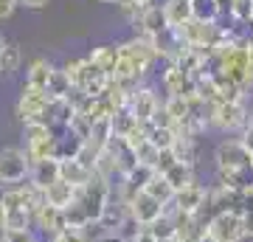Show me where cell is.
Returning <instances> with one entry per match:
<instances>
[{"instance_id":"f35d334b","label":"cell","mask_w":253,"mask_h":242,"mask_svg":"<svg viewBox=\"0 0 253 242\" xmlns=\"http://www.w3.org/2000/svg\"><path fill=\"white\" fill-rule=\"evenodd\" d=\"M239 141L245 144V149H251L253 152V124H248L242 133H239Z\"/></svg>"},{"instance_id":"f907efd6","label":"cell","mask_w":253,"mask_h":242,"mask_svg":"<svg viewBox=\"0 0 253 242\" xmlns=\"http://www.w3.org/2000/svg\"><path fill=\"white\" fill-rule=\"evenodd\" d=\"M101 3H118V0H101Z\"/></svg>"},{"instance_id":"4dcf8cb0","label":"cell","mask_w":253,"mask_h":242,"mask_svg":"<svg viewBox=\"0 0 253 242\" xmlns=\"http://www.w3.org/2000/svg\"><path fill=\"white\" fill-rule=\"evenodd\" d=\"M135 155H138V163H144V166H158V158H161V149L155 146L152 141H144L141 146L135 149Z\"/></svg>"},{"instance_id":"cb8c5ba5","label":"cell","mask_w":253,"mask_h":242,"mask_svg":"<svg viewBox=\"0 0 253 242\" xmlns=\"http://www.w3.org/2000/svg\"><path fill=\"white\" fill-rule=\"evenodd\" d=\"M71 90H73V82H71V76L65 73V68H54L51 82H48V93H51V99H68Z\"/></svg>"},{"instance_id":"e575fe53","label":"cell","mask_w":253,"mask_h":242,"mask_svg":"<svg viewBox=\"0 0 253 242\" xmlns=\"http://www.w3.org/2000/svg\"><path fill=\"white\" fill-rule=\"evenodd\" d=\"M3 242H40L34 237V228H23V231H3Z\"/></svg>"},{"instance_id":"9a60e30c","label":"cell","mask_w":253,"mask_h":242,"mask_svg":"<svg viewBox=\"0 0 253 242\" xmlns=\"http://www.w3.org/2000/svg\"><path fill=\"white\" fill-rule=\"evenodd\" d=\"M217 186L231 189V192H248V189H253V166L231 169V172H217Z\"/></svg>"},{"instance_id":"7402d4cb","label":"cell","mask_w":253,"mask_h":242,"mask_svg":"<svg viewBox=\"0 0 253 242\" xmlns=\"http://www.w3.org/2000/svg\"><path fill=\"white\" fill-rule=\"evenodd\" d=\"M20 62H23V51H20V45L6 43L3 48H0V76H3V73H6V76L17 73Z\"/></svg>"},{"instance_id":"f546056e","label":"cell","mask_w":253,"mask_h":242,"mask_svg":"<svg viewBox=\"0 0 253 242\" xmlns=\"http://www.w3.org/2000/svg\"><path fill=\"white\" fill-rule=\"evenodd\" d=\"M34 225V217L28 208H17V211H9V223H6V231H23V228H31Z\"/></svg>"},{"instance_id":"5bb4252c","label":"cell","mask_w":253,"mask_h":242,"mask_svg":"<svg viewBox=\"0 0 253 242\" xmlns=\"http://www.w3.org/2000/svg\"><path fill=\"white\" fill-rule=\"evenodd\" d=\"M93 175L96 172H90L87 166H82L76 158H59V180H65V183L82 189L93 180Z\"/></svg>"},{"instance_id":"c3c4849f","label":"cell","mask_w":253,"mask_h":242,"mask_svg":"<svg viewBox=\"0 0 253 242\" xmlns=\"http://www.w3.org/2000/svg\"><path fill=\"white\" fill-rule=\"evenodd\" d=\"M45 242H62V240H59V237H54V240H45Z\"/></svg>"},{"instance_id":"f5cc1de1","label":"cell","mask_w":253,"mask_h":242,"mask_svg":"<svg viewBox=\"0 0 253 242\" xmlns=\"http://www.w3.org/2000/svg\"><path fill=\"white\" fill-rule=\"evenodd\" d=\"M251 26H253V11H251Z\"/></svg>"},{"instance_id":"ac0fdd59","label":"cell","mask_w":253,"mask_h":242,"mask_svg":"<svg viewBox=\"0 0 253 242\" xmlns=\"http://www.w3.org/2000/svg\"><path fill=\"white\" fill-rule=\"evenodd\" d=\"M76 192H79L76 186L65 183V180H56V183H51V186L45 189V203L54 206V208H68V206H73Z\"/></svg>"},{"instance_id":"2e32d148","label":"cell","mask_w":253,"mask_h":242,"mask_svg":"<svg viewBox=\"0 0 253 242\" xmlns=\"http://www.w3.org/2000/svg\"><path fill=\"white\" fill-rule=\"evenodd\" d=\"M28 180H31L37 189H42V192H45L51 183H56V180H59V158H51V161L34 163V166H31V175H28Z\"/></svg>"},{"instance_id":"7c38bea8","label":"cell","mask_w":253,"mask_h":242,"mask_svg":"<svg viewBox=\"0 0 253 242\" xmlns=\"http://www.w3.org/2000/svg\"><path fill=\"white\" fill-rule=\"evenodd\" d=\"M126 208H129V217H132V220H138L144 228H149V225H152L155 220H158V217L166 211V208H163L155 197H149L146 192H138L135 200H132Z\"/></svg>"},{"instance_id":"bcb514c9","label":"cell","mask_w":253,"mask_h":242,"mask_svg":"<svg viewBox=\"0 0 253 242\" xmlns=\"http://www.w3.org/2000/svg\"><path fill=\"white\" fill-rule=\"evenodd\" d=\"M248 124H253V107H251V113H248Z\"/></svg>"},{"instance_id":"8fae6325","label":"cell","mask_w":253,"mask_h":242,"mask_svg":"<svg viewBox=\"0 0 253 242\" xmlns=\"http://www.w3.org/2000/svg\"><path fill=\"white\" fill-rule=\"evenodd\" d=\"M208 203V189L200 186V183H191V186L180 189L174 194V203L172 208L174 211H183V214H200Z\"/></svg>"},{"instance_id":"3957f363","label":"cell","mask_w":253,"mask_h":242,"mask_svg":"<svg viewBox=\"0 0 253 242\" xmlns=\"http://www.w3.org/2000/svg\"><path fill=\"white\" fill-rule=\"evenodd\" d=\"M248 113L245 101H217L211 104V116H208V127L219 130V133H231V130H245L248 127Z\"/></svg>"},{"instance_id":"60d3db41","label":"cell","mask_w":253,"mask_h":242,"mask_svg":"<svg viewBox=\"0 0 253 242\" xmlns=\"http://www.w3.org/2000/svg\"><path fill=\"white\" fill-rule=\"evenodd\" d=\"M96 242H124V237H121L118 231H104Z\"/></svg>"},{"instance_id":"74e56055","label":"cell","mask_w":253,"mask_h":242,"mask_svg":"<svg viewBox=\"0 0 253 242\" xmlns=\"http://www.w3.org/2000/svg\"><path fill=\"white\" fill-rule=\"evenodd\" d=\"M17 6H20L17 0H0V20H9Z\"/></svg>"},{"instance_id":"277c9868","label":"cell","mask_w":253,"mask_h":242,"mask_svg":"<svg viewBox=\"0 0 253 242\" xmlns=\"http://www.w3.org/2000/svg\"><path fill=\"white\" fill-rule=\"evenodd\" d=\"M31 175V161L28 155L17 146H6L0 149V186H14L23 183Z\"/></svg>"},{"instance_id":"f6af8a7d","label":"cell","mask_w":253,"mask_h":242,"mask_svg":"<svg viewBox=\"0 0 253 242\" xmlns=\"http://www.w3.org/2000/svg\"><path fill=\"white\" fill-rule=\"evenodd\" d=\"M135 3H141V6H152V0H135Z\"/></svg>"},{"instance_id":"681fc988","label":"cell","mask_w":253,"mask_h":242,"mask_svg":"<svg viewBox=\"0 0 253 242\" xmlns=\"http://www.w3.org/2000/svg\"><path fill=\"white\" fill-rule=\"evenodd\" d=\"M3 189H6V186H0V203H3Z\"/></svg>"},{"instance_id":"ee69618b","label":"cell","mask_w":253,"mask_h":242,"mask_svg":"<svg viewBox=\"0 0 253 242\" xmlns=\"http://www.w3.org/2000/svg\"><path fill=\"white\" fill-rule=\"evenodd\" d=\"M248 59H251V68H253V37L248 40Z\"/></svg>"},{"instance_id":"44dd1931","label":"cell","mask_w":253,"mask_h":242,"mask_svg":"<svg viewBox=\"0 0 253 242\" xmlns=\"http://www.w3.org/2000/svg\"><path fill=\"white\" fill-rule=\"evenodd\" d=\"M191 17L200 23H217L222 17L219 0H191Z\"/></svg>"},{"instance_id":"836d02e7","label":"cell","mask_w":253,"mask_h":242,"mask_svg":"<svg viewBox=\"0 0 253 242\" xmlns=\"http://www.w3.org/2000/svg\"><path fill=\"white\" fill-rule=\"evenodd\" d=\"M242 220H245V231H248V237H253V189H248V192H242Z\"/></svg>"},{"instance_id":"7dc6e473","label":"cell","mask_w":253,"mask_h":242,"mask_svg":"<svg viewBox=\"0 0 253 242\" xmlns=\"http://www.w3.org/2000/svg\"><path fill=\"white\" fill-rule=\"evenodd\" d=\"M203 242H217V240H214V237H206V240H203Z\"/></svg>"},{"instance_id":"30bf717a","label":"cell","mask_w":253,"mask_h":242,"mask_svg":"<svg viewBox=\"0 0 253 242\" xmlns=\"http://www.w3.org/2000/svg\"><path fill=\"white\" fill-rule=\"evenodd\" d=\"M161 107H163V104H161V99H158V93H155L152 88H144V85H141V88L129 96V107H126V110H129L141 124H149L152 116Z\"/></svg>"},{"instance_id":"4316f807","label":"cell","mask_w":253,"mask_h":242,"mask_svg":"<svg viewBox=\"0 0 253 242\" xmlns=\"http://www.w3.org/2000/svg\"><path fill=\"white\" fill-rule=\"evenodd\" d=\"M110 124H113V135H118V138H126V135L132 133L141 121H138L129 110H118L116 116L110 118Z\"/></svg>"},{"instance_id":"4fadbf2b","label":"cell","mask_w":253,"mask_h":242,"mask_svg":"<svg viewBox=\"0 0 253 242\" xmlns=\"http://www.w3.org/2000/svg\"><path fill=\"white\" fill-rule=\"evenodd\" d=\"M135 34H146V37H158L163 34L169 26V17H166V9H163V3L158 6V3H152V6H146L144 17H141V23H135Z\"/></svg>"},{"instance_id":"52a82bcc","label":"cell","mask_w":253,"mask_h":242,"mask_svg":"<svg viewBox=\"0 0 253 242\" xmlns=\"http://www.w3.org/2000/svg\"><path fill=\"white\" fill-rule=\"evenodd\" d=\"M166 96H180V99H194L197 96V79L191 73L180 71L177 65H169L161 76Z\"/></svg>"},{"instance_id":"ba28073f","label":"cell","mask_w":253,"mask_h":242,"mask_svg":"<svg viewBox=\"0 0 253 242\" xmlns=\"http://www.w3.org/2000/svg\"><path fill=\"white\" fill-rule=\"evenodd\" d=\"M31 217H34V225L45 234L48 240L62 237V234L68 231V220H65L62 208H54V206H48V203H45V206L34 208V211H31Z\"/></svg>"},{"instance_id":"ffe728a7","label":"cell","mask_w":253,"mask_h":242,"mask_svg":"<svg viewBox=\"0 0 253 242\" xmlns=\"http://www.w3.org/2000/svg\"><path fill=\"white\" fill-rule=\"evenodd\" d=\"M144 192L149 194V197L158 200V203H161L163 208H169V206H172V203H174V194H177V192L172 189V183H169V180L163 178V175H158V172H155V178L149 180V183H146Z\"/></svg>"},{"instance_id":"ab89813d","label":"cell","mask_w":253,"mask_h":242,"mask_svg":"<svg viewBox=\"0 0 253 242\" xmlns=\"http://www.w3.org/2000/svg\"><path fill=\"white\" fill-rule=\"evenodd\" d=\"M20 6H26V9H45L51 0H17Z\"/></svg>"},{"instance_id":"484cf974","label":"cell","mask_w":253,"mask_h":242,"mask_svg":"<svg viewBox=\"0 0 253 242\" xmlns=\"http://www.w3.org/2000/svg\"><path fill=\"white\" fill-rule=\"evenodd\" d=\"M149 231H152L155 240H174V211L172 208H166V211L149 225Z\"/></svg>"},{"instance_id":"5b68a950","label":"cell","mask_w":253,"mask_h":242,"mask_svg":"<svg viewBox=\"0 0 253 242\" xmlns=\"http://www.w3.org/2000/svg\"><path fill=\"white\" fill-rule=\"evenodd\" d=\"M208 237H214L217 242H242L248 237L245 231V220L239 211H222L208 223Z\"/></svg>"},{"instance_id":"d590c367","label":"cell","mask_w":253,"mask_h":242,"mask_svg":"<svg viewBox=\"0 0 253 242\" xmlns=\"http://www.w3.org/2000/svg\"><path fill=\"white\" fill-rule=\"evenodd\" d=\"M65 73L71 76L73 82V88H79V82H82V71H84V59H68V62L62 65Z\"/></svg>"},{"instance_id":"9c48e42d","label":"cell","mask_w":253,"mask_h":242,"mask_svg":"<svg viewBox=\"0 0 253 242\" xmlns=\"http://www.w3.org/2000/svg\"><path fill=\"white\" fill-rule=\"evenodd\" d=\"M172 208V206H169ZM174 211V208H172ZM208 237V225L197 214L174 211V242H203Z\"/></svg>"},{"instance_id":"8d00e7d4","label":"cell","mask_w":253,"mask_h":242,"mask_svg":"<svg viewBox=\"0 0 253 242\" xmlns=\"http://www.w3.org/2000/svg\"><path fill=\"white\" fill-rule=\"evenodd\" d=\"M174 163H180V161H177V155H174V149H163L161 158H158V166H155V172H158V175H166V172L172 169Z\"/></svg>"},{"instance_id":"f1b7e54d","label":"cell","mask_w":253,"mask_h":242,"mask_svg":"<svg viewBox=\"0 0 253 242\" xmlns=\"http://www.w3.org/2000/svg\"><path fill=\"white\" fill-rule=\"evenodd\" d=\"M118 11H121V17L126 20V23H141V17H144L146 6H141V3H135V0H118Z\"/></svg>"},{"instance_id":"1f68e13d","label":"cell","mask_w":253,"mask_h":242,"mask_svg":"<svg viewBox=\"0 0 253 242\" xmlns=\"http://www.w3.org/2000/svg\"><path fill=\"white\" fill-rule=\"evenodd\" d=\"M152 178H155V169H152V166H144V163H138L135 169L126 175V180H129L135 189H141V192L146 189V183H149Z\"/></svg>"},{"instance_id":"d6a6232c","label":"cell","mask_w":253,"mask_h":242,"mask_svg":"<svg viewBox=\"0 0 253 242\" xmlns=\"http://www.w3.org/2000/svg\"><path fill=\"white\" fill-rule=\"evenodd\" d=\"M251 11H253V0H234L231 20L234 23H242V26H251Z\"/></svg>"},{"instance_id":"7bdbcfd3","label":"cell","mask_w":253,"mask_h":242,"mask_svg":"<svg viewBox=\"0 0 253 242\" xmlns=\"http://www.w3.org/2000/svg\"><path fill=\"white\" fill-rule=\"evenodd\" d=\"M6 223H9V211H6V206L0 203V234L6 231Z\"/></svg>"},{"instance_id":"8992f818","label":"cell","mask_w":253,"mask_h":242,"mask_svg":"<svg viewBox=\"0 0 253 242\" xmlns=\"http://www.w3.org/2000/svg\"><path fill=\"white\" fill-rule=\"evenodd\" d=\"M214 161H217V172H231V169H245V166H253V152L245 149V144L239 138L234 141H222L214 152Z\"/></svg>"},{"instance_id":"d4e9b609","label":"cell","mask_w":253,"mask_h":242,"mask_svg":"<svg viewBox=\"0 0 253 242\" xmlns=\"http://www.w3.org/2000/svg\"><path fill=\"white\" fill-rule=\"evenodd\" d=\"M177 138H180V135H177L174 127H152V124H149V141H152L161 152H163V149H174Z\"/></svg>"},{"instance_id":"e0dca14e","label":"cell","mask_w":253,"mask_h":242,"mask_svg":"<svg viewBox=\"0 0 253 242\" xmlns=\"http://www.w3.org/2000/svg\"><path fill=\"white\" fill-rule=\"evenodd\" d=\"M118 56H121V48H118V45H96L87 59H90L99 71H104L110 79H113V71H116V65H118Z\"/></svg>"},{"instance_id":"816d5d0a","label":"cell","mask_w":253,"mask_h":242,"mask_svg":"<svg viewBox=\"0 0 253 242\" xmlns=\"http://www.w3.org/2000/svg\"><path fill=\"white\" fill-rule=\"evenodd\" d=\"M158 242H174V240H158Z\"/></svg>"},{"instance_id":"b9f144b4","label":"cell","mask_w":253,"mask_h":242,"mask_svg":"<svg viewBox=\"0 0 253 242\" xmlns=\"http://www.w3.org/2000/svg\"><path fill=\"white\" fill-rule=\"evenodd\" d=\"M132 242H158V240H155V237H152V231H149V228H144V231L138 234V237H135V240H132Z\"/></svg>"},{"instance_id":"83f0119b","label":"cell","mask_w":253,"mask_h":242,"mask_svg":"<svg viewBox=\"0 0 253 242\" xmlns=\"http://www.w3.org/2000/svg\"><path fill=\"white\" fill-rule=\"evenodd\" d=\"M174 155H177V161L194 166V163H197V138H177Z\"/></svg>"},{"instance_id":"7a4b0ae2","label":"cell","mask_w":253,"mask_h":242,"mask_svg":"<svg viewBox=\"0 0 253 242\" xmlns=\"http://www.w3.org/2000/svg\"><path fill=\"white\" fill-rule=\"evenodd\" d=\"M51 93L45 88L23 85V93L17 99V118L23 124H51Z\"/></svg>"},{"instance_id":"db71d44e","label":"cell","mask_w":253,"mask_h":242,"mask_svg":"<svg viewBox=\"0 0 253 242\" xmlns=\"http://www.w3.org/2000/svg\"><path fill=\"white\" fill-rule=\"evenodd\" d=\"M0 242H3V240H0Z\"/></svg>"},{"instance_id":"6da1fadb","label":"cell","mask_w":253,"mask_h":242,"mask_svg":"<svg viewBox=\"0 0 253 242\" xmlns=\"http://www.w3.org/2000/svg\"><path fill=\"white\" fill-rule=\"evenodd\" d=\"M116 197V189H113V180L101 178V175H93V180L87 186H82L76 192V200L73 203H79L84 208V214L90 223H99L101 214H104V208L110 206V200Z\"/></svg>"},{"instance_id":"d6986e66","label":"cell","mask_w":253,"mask_h":242,"mask_svg":"<svg viewBox=\"0 0 253 242\" xmlns=\"http://www.w3.org/2000/svg\"><path fill=\"white\" fill-rule=\"evenodd\" d=\"M51 73H54V65L48 62V59H42V56H37V59H31V65L26 68V85H31V88H45L48 90Z\"/></svg>"},{"instance_id":"603a6c76","label":"cell","mask_w":253,"mask_h":242,"mask_svg":"<svg viewBox=\"0 0 253 242\" xmlns=\"http://www.w3.org/2000/svg\"><path fill=\"white\" fill-rule=\"evenodd\" d=\"M163 178L172 183L174 192H180V189L191 186V183H197V180H194V166H189V163H183V161H180V163H174V166L166 172Z\"/></svg>"}]
</instances>
